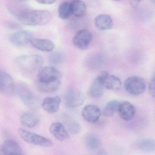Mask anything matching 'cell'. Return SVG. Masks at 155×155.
<instances>
[{"label": "cell", "mask_w": 155, "mask_h": 155, "mask_svg": "<svg viewBox=\"0 0 155 155\" xmlns=\"http://www.w3.org/2000/svg\"><path fill=\"white\" fill-rule=\"evenodd\" d=\"M83 119L90 123L97 122L101 116V111L97 106L94 105H86L81 112Z\"/></svg>", "instance_id": "12"}, {"label": "cell", "mask_w": 155, "mask_h": 155, "mask_svg": "<svg viewBox=\"0 0 155 155\" xmlns=\"http://www.w3.org/2000/svg\"><path fill=\"white\" fill-rule=\"evenodd\" d=\"M2 155H22L23 151L19 144L13 140L8 139L3 142L1 148Z\"/></svg>", "instance_id": "13"}, {"label": "cell", "mask_w": 155, "mask_h": 155, "mask_svg": "<svg viewBox=\"0 0 155 155\" xmlns=\"http://www.w3.org/2000/svg\"><path fill=\"white\" fill-rule=\"evenodd\" d=\"M151 2H152V3H153L154 5H155V0H151Z\"/></svg>", "instance_id": "33"}, {"label": "cell", "mask_w": 155, "mask_h": 155, "mask_svg": "<svg viewBox=\"0 0 155 155\" xmlns=\"http://www.w3.org/2000/svg\"><path fill=\"white\" fill-rule=\"evenodd\" d=\"M148 91L150 96L155 98V77L152 78L149 84Z\"/></svg>", "instance_id": "30"}, {"label": "cell", "mask_w": 155, "mask_h": 155, "mask_svg": "<svg viewBox=\"0 0 155 155\" xmlns=\"http://www.w3.org/2000/svg\"><path fill=\"white\" fill-rule=\"evenodd\" d=\"M143 0H130V5L133 8H136Z\"/></svg>", "instance_id": "32"}, {"label": "cell", "mask_w": 155, "mask_h": 155, "mask_svg": "<svg viewBox=\"0 0 155 155\" xmlns=\"http://www.w3.org/2000/svg\"><path fill=\"white\" fill-rule=\"evenodd\" d=\"M92 39V33L87 29L78 31L72 40L74 46L80 50H84L88 48Z\"/></svg>", "instance_id": "9"}, {"label": "cell", "mask_w": 155, "mask_h": 155, "mask_svg": "<svg viewBox=\"0 0 155 155\" xmlns=\"http://www.w3.org/2000/svg\"><path fill=\"white\" fill-rule=\"evenodd\" d=\"M137 146L141 151L147 152L155 151V140L152 139H142L138 141Z\"/></svg>", "instance_id": "22"}, {"label": "cell", "mask_w": 155, "mask_h": 155, "mask_svg": "<svg viewBox=\"0 0 155 155\" xmlns=\"http://www.w3.org/2000/svg\"><path fill=\"white\" fill-rule=\"evenodd\" d=\"M85 142L86 146L89 149L95 150L100 146L101 140L96 134H90L86 137Z\"/></svg>", "instance_id": "26"}, {"label": "cell", "mask_w": 155, "mask_h": 155, "mask_svg": "<svg viewBox=\"0 0 155 155\" xmlns=\"http://www.w3.org/2000/svg\"><path fill=\"white\" fill-rule=\"evenodd\" d=\"M118 112L123 120L128 121L132 119L136 114V108L128 101H124L120 103Z\"/></svg>", "instance_id": "16"}, {"label": "cell", "mask_w": 155, "mask_h": 155, "mask_svg": "<svg viewBox=\"0 0 155 155\" xmlns=\"http://www.w3.org/2000/svg\"><path fill=\"white\" fill-rule=\"evenodd\" d=\"M58 13L59 17L62 20L68 19L71 15V3L64 2L60 4L58 8Z\"/></svg>", "instance_id": "25"}, {"label": "cell", "mask_w": 155, "mask_h": 155, "mask_svg": "<svg viewBox=\"0 0 155 155\" xmlns=\"http://www.w3.org/2000/svg\"><path fill=\"white\" fill-rule=\"evenodd\" d=\"M64 122L69 132L71 134H77L81 130V126L79 123L70 117L64 118Z\"/></svg>", "instance_id": "24"}, {"label": "cell", "mask_w": 155, "mask_h": 155, "mask_svg": "<svg viewBox=\"0 0 155 155\" xmlns=\"http://www.w3.org/2000/svg\"><path fill=\"white\" fill-rule=\"evenodd\" d=\"M20 121L21 124L25 127L28 128H33L38 125L40 122V118L35 113L25 112L21 115Z\"/></svg>", "instance_id": "19"}, {"label": "cell", "mask_w": 155, "mask_h": 155, "mask_svg": "<svg viewBox=\"0 0 155 155\" xmlns=\"http://www.w3.org/2000/svg\"><path fill=\"white\" fill-rule=\"evenodd\" d=\"M32 39L31 33L26 30H20L12 33L9 40L12 44L17 47H23L31 42Z\"/></svg>", "instance_id": "11"}, {"label": "cell", "mask_w": 155, "mask_h": 155, "mask_svg": "<svg viewBox=\"0 0 155 155\" xmlns=\"http://www.w3.org/2000/svg\"><path fill=\"white\" fill-rule=\"evenodd\" d=\"M85 101V97L80 91L70 88L67 91L65 96V103L67 107L75 108L82 105Z\"/></svg>", "instance_id": "8"}, {"label": "cell", "mask_w": 155, "mask_h": 155, "mask_svg": "<svg viewBox=\"0 0 155 155\" xmlns=\"http://www.w3.org/2000/svg\"><path fill=\"white\" fill-rule=\"evenodd\" d=\"M49 130L51 134L58 140L63 141L68 139L69 138L68 130L61 122L52 123L50 126Z\"/></svg>", "instance_id": "14"}, {"label": "cell", "mask_w": 155, "mask_h": 155, "mask_svg": "<svg viewBox=\"0 0 155 155\" xmlns=\"http://www.w3.org/2000/svg\"><path fill=\"white\" fill-rule=\"evenodd\" d=\"M30 43L35 48L43 52H51L55 48L54 42L48 39H32Z\"/></svg>", "instance_id": "18"}, {"label": "cell", "mask_w": 155, "mask_h": 155, "mask_svg": "<svg viewBox=\"0 0 155 155\" xmlns=\"http://www.w3.org/2000/svg\"><path fill=\"white\" fill-rule=\"evenodd\" d=\"M40 4L43 5H51L55 3L57 0H36Z\"/></svg>", "instance_id": "31"}, {"label": "cell", "mask_w": 155, "mask_h": 155, "mask_svg": "<svg viewBox=\"0 0 155 155\" xmlns=\"http://www.w3.org/2000/svg\"><path fill=\"white\" fill-rule=\"evenodd\" d=\"M44 60L39 55H23L16 59L18 68L26 72H32L39 69L43 65Z\"/></svg>", "instance_id": "3"}, {"label": "cell", "mask_w": 155, "mask_h": 155, "mask_svg": "<svg viewBox=\"0 0 155 155\" xmlns=\"http://www.w3.org/2000/svg\"><path fill=\"white\" fill-rule=\"evenodd\" d=\"M107 71H102L95 79L91 85L89 89L90 96L93 98H100L104 93V83L108 76Z\"/></svg>", "instance_id": "7"}, {"label": "cell", "mask_w": 155, "mask_h": 155, "mask_svg": "<svg viewBox=\"0 0 155 155\" xmlns=\"http://www.w3.org/2000/svg\"><path fill=\"white\" fill-rule=\"evenodd\" d=\"M111 1H121V0H111Z\"/></svg>", "instance_id": "34"}, {"label": "cell", "mask_w": 155, "mask_h": 155, "mask_svg": "<svg viewBox=\"0 0 155 155\" xmlns=\"http://www.w3.org/2000/svg\"><path fill=\"white\" fill-rule=\"evenodd\" d=\"M100 56H94L91 57L87 61L89 67L91 68H98L102 63L101 58Z\"/></svg>", "instance_id": "29"}, {"label": "cell", "mask_w": 155, "mask_h": 155, "mask_svg": "<svg viewBox=\"0 0 155 155\" xmlns=\"http://www.w3.org/2000/svg\"><path fill=\"white\" fill-rule=\"evenodd\" d=\"M120 102L114 100L109 101L104 107L102 111L103 116L106 117H111L118 110Z\"/></svg>", "instance_id": "23"}, {"label": "cell", "mask_w": 155, "mask_h": 155, "mask_svg": "<svg viewBox=\"0 0 155 155\" xmlns=\"http://www.w3.org/2000/svg\"><path fill=\"white\" fill-rule=\"evenodd\" d=\"M122 84L120 80L118 77L109 74L105 80L104 83L105 88L110 90H119Z\"/></svg>", "instance_id": "21"}, {"label": "cell", "mask_w": 155, "mask_h": 155, "mask_svg": "<svg viewBox=\"0 0 155 155\" xmlns=\"http://www.w3.org/2000/svg\"></svg>", "instance_id": "36"}, {"label": "cell", "mask_w": 155, "mask_h": 155, "mask_svg": "<svg viewBox=\"0 0 155 155\" xmlns=\"http://www.w3.org/2000/svg\"><path fill=\"white\" fill-rule=\"evenodd\" d=\"M16 86L14 85L11 76L5 71H0V91L4 95L10 96L15 91Z\"/></svg>", "instance_id": "10"}, {"label": "cell", "mask_w": 155, "mask_h": 155, "mask_svg": "<svg viewBox=\"0 0 155 155\" xmlns=\"http://www.w3.org/2000/svg\"><path fill=\"white\" fill-rule=\"evenodd\" d=\"M60 71L53 66H47L41 68L38 73V82L41 84H51L61 81Z\"/></svg>", "instance_id": "4"}, {"label": "cell", "mask_w": 155, "mask_h": 155, "mask_svg": "<svg viewBox=\"0 0 155 155\" xmlns=\"http://www.w3.org/2000/svg\"><path fill=\"white\" fill-rule=\"evenodd\" d=\"M15 91L23 104L31 110H37L40 103L38 98L24 83H18L16 86Z\"/></svg>", "instance_id": "2"}, {"label": "cell", "mask_w": 155, "mask_h": 155, "mask_svg": "<svg viewBox=\"0 0 155 155\" xmlns=\"http://www.w3.org/2000/svg\"><path fill=\"white\" fill-rule=\"evenodd\" d=\"M124 88L130 95L138 96L144 93L146 90L145 80L138 76H131L124 81Z\"/></svg>", "instance_id": "5"}, {"label": "cell", "mask_w": 155, "mask_h": 155, "mask_svg": "<svg viewBox=\"0 0 155 155\" xmlns=\"http://www.w3.org/2000/svg\"><path fill=\"white\" fill-rule=\"evenodd\" d=\"M61 85V81H58L51 84H41L37 83L38 89L41 92L50 93L57 91L59 89Z\"/></svg>", "instance_id": "27"}, {"label": "cell", "mask_w": 155, "mask_h": 155, "mask_svg": "<svg viewBox=\"0 0 155 155\" xmlns=\"http://www.w3.org/2000/svg\"><path fill=\"white\" fill-rule=\"evenodd\" d=\"M94 24L98 29L105 31L112 28L113 20L111 17L107 14H100L95 18Z\"/></svg>", "instance_id": "17"}, {"label": "cell", "mask_w": 155, "mask_h": 155, "mask_svg": "<svg viewBox=\"0 0 155 155\" xmlns=\"http://www.w3.org/2000/svg\"><path fill=\"white\" fill-rule=\"evenodd\" d=\"M18 133L21 139L29 144L44 147H49L53 145L52 141L49 139L23 129L20 128Z\"/></svg>", "instance_id": "6"}, {"label": "cell", "mask_w": 155, "mask_h": 155, "mask_svg": "<svg viewBox=\"0 0 155 155\" xmlns=\"http://www.w3.org/2000/svg\"><path fill=\"white\" fill-rule=\"evenodd\" d=\"M65 55L60 51L52 52L48 57L49 62L53 65H60L65 61Z\"/></svg>", "instance_id": "28"}, {"label": "cell", "mask_w": 155, "mask_h": 155, "mask_svg": "<svg viewBox=\"0 0 155 155\" xmlns=\"http://www.w3.org/2000/svg\"><path fill=\"white\" fill-rule=\"evenodd\" d=\"M61 103V99L58 96L47 97L42 101L41 106L42 108L48 113H56L58 111Z\"/></svg>", "instance_id": "15"}, {"label": "cell", "mask_w": 155, "mask_h": 155, "mask_svg": "<svg viewBox=\"0 0 155 155\" xmlns=\"http://www.w3.org/2000/svg\"><path fill=\"white\" fill-rule=\"evenodd\" d=\"M9 12L12 16L24 25L27 26H42L48 23L51 14L46 10H27L12 9Z\"/></svg>", "instance_id": "1"}, {"label": "cell", "mask_w": 155, "mask_h": 155, "mask_svg": "<svg viewBox=\"0 0 155 155\" xmlns=\"http://www.w3.org/2000/svg\"><path fill=\"white\" fill-rule=\"evenodd\" d=\"M19 1H27V0H18Z\"/></svg>", "instance_id": "35"}, {"label": "cell", "mask_w": 155, "mask_h": 155, "mask_svg": "<svg viewBox=\"0 0 155 155\" xmlns=\"http://www.w3.org/2000/svg\"><path fill=\"white\" fill-rule=\"evenodd\" d=\"M71 3V15L78 18H82L87 12V6L82 0H73Z\"/></svg>", "instance_id": "20"}]
</instances>
